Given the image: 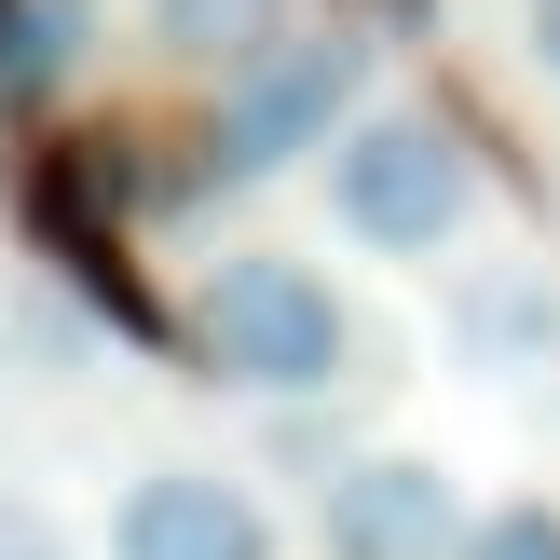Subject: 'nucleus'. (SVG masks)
<instances>
[{"label": "nucleus", "mask_w": 560, "mask_h": 560, "mask_svg": "<svg viewBox=\"0 0 560 560\" xmlns=\"http://www.w3.org/2000/svg\"><path fill=\"white\" fill-rule=\"evenodd\" d=\"M178 355L206 383H233V397H260V410H328L370 370V328L328 288V260H301V246H219L206 288L178 301Z\"/></svg>", "instance_id": "1"}, {"label": "nucleus", "mask_w": 560, "mask_h": 560, "mask_svg": "<svg viewBox=\"0 0 560 560\" xmlns=\"http://www.w3.org/2000/svg\"><path fill=\"white\" fill-rule=\"evenodd\" d=\"M328 219H342V246H370V260H438V246H465V219H479V151H465L452 109H355L342 137H328Z\"/></svg>", "instance_id": "2"}, {"label": "nucleus", "mask_w": 560, "mask_h": 560, "mask_svg": "<svg viewBox=\"0 0 560 560\" xmlns=\"http://www.w3.org/2000/svg\"><path fill=\"white\" fill-rule=\"evenodd\" d=\"M355 96H370V42H355V27H288V42H260L246 69H219L206 164H219V178L328 164V137L355 124Z\"/></svg>", "instance_id": "3"}, {"label": "nucleus", "mask_w": 560, "mask_h": 560, "mask_svg": "<svg viewBox=\"0 0 560 560\" xmlns=\"http://www.w3.org/2000/svg\"><path fill=\"white\" fill-rule=\"evenodd\" d=\"M109 560H288V534L233 465H137L109 506Z\"/></svg>", "instance_id": "4"}, {"label": "nucleus", "mask_w": 560, "mask_h": 560, "mask_svg": "<svg viewBox=\"0 0 560 560\" xmlns=\"http://www.w3.org/2000/svg\"><path fill=\"white\" fill-rule=\"evenodd\" d=\"M328 534H342V560H452L465 492H452V465H424V452H355L342 479H328Z\"/></svg>", "instance_id": "5"}, {"label": "nucleus", "mask_w": 560, "mask_h": 560, "mask_svg": "<svg viewBox=\"0 0 560 560\" xmlns=\"http://www.w3.org/2000/svg\"><path fill=\"white\" fill-rule=\"evenodd\" d=\"M96 55V0H0V96L14 109H55Z\"/></svg>", "instance_id": "6"}, {"label": "nucleus", "mask_w": 560, "mask_h": 560, "mask_svg": "<svg viewBox=\"0 0 560 560\" xmlns=\"http://www.w3.org/2000/svg\"><path fill=\"white\" fill-rule=\"evenodd\" d=\"M452 328H465L479 370H547L560 355V288H534V273H465Z\"/></svg>", "instance_id": "7"}, {"label": "nucleus", "mask_w": 560, "mask_h": 560, "mask_svg": "<svg viewBox=\"0 0 560 560\" xmlns=\"http://www.w3.org/2000/svg\"><path fill=\"white\" fill-rule=\"evenodd\" d=\"M151 42L178 69H246L260 42H288V0H151Z\"/></svg>", "instance_id": "8"}, {"label": "nucleus", "mask_w": 560, "mask_h": 560, "mask_svg": "<svg viewBox=\"0 0 560 560\" xmlns=\"http://www.w3.org/2000/svg\"><path fill=\"white\" fill-rule=\"evenodd\" d=\"M452 560H560V506L547 492H506V506H479L452 534Z\"/></svg>", "instance_id": "9"}, {"label": "nucleus", "mask_w": 560, "mask_h": 560, "mask_svg": "<svg viewBox=\"0 0 560 560\" xmlns=\"http://www.w3.org/2000/svg\"><path fill=\"white\" fill-rule=\"evenodd\" d=\"M0 560H82V547H69V520H55V506L0 492Z\"/></svg>", "instance_id": "10"}, {"label": "nucleus", "mask_w": 560, "mask_h": 560, "mask_svg": "<svg viewBox=\"0 0 560 560\" xmlns=\"http://www.w3.org/2000/svg\"><path fill=\"white\" fill-rule=\"evenodd\" d=\"M520 55H534V82H560V0H520Z\"/></svg>", "instance_id": "11"}]
</instances>
